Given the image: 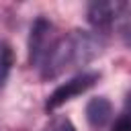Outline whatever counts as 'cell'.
Returning a JSON list of instances; mask_svg holds the SVG:
<instances>
[{
	"instance_id": "cell-1",
	"label": "cell",
	"mask_w": 131,
	"mask_h": 131,
	"mask_svg": "<svg viewBox=\"0 0 131 131\" xmlns=\"http://www.w3.org/2000/svg\"><path fill=\"white\" fill-rule=\"evenodd\" d=\"M100 53V41L86 31H72L57 39L43 61V78H55L70 68L88 63Z\"/></svg>"
},
{
	"instance_id": "cell-2",
	"label": "cell",
	"mask_w": 131,
	"mask_h": 131,
	"mask_svg": "<svg viewBox=\"0 0 131 131\" xmlns=\"http://www.w3.org/2000/svg\"><path fill=\"white\" fill-rule=\"evenodd\" d=\"M98 78H100V76H98L96 72H84V74H80V76H76V78L63 82V84L57 86V88L51 92V96L47 98L45 111H55L57 106H61V104L68 102L70 98H74V96L86 92L90 86H94V84L98 82Z\"/></svg>"
},
{
	"instance_id": "cell-3",
	"label": "cell",
	"mask_w": 131,
	"mask_h": 131,
	"mask_svg": "<svg viewBox=\"0 0 131 131\" xmlns=\"http://www.w3.org/2000/svg\"><path fill=\"white\" fill-rule=\"evenodd\" d=\"M51 35H53V25L45 20L43 16H39L31 27V37H29V63L31 66H39L45 61L49 49L53 47Z\"/></svg>"
},
{
	"instance_id": "cell-4",
	"label": "cell",
	"mask_w": 131,
	"mask_h": 131,
	"mask_svg": "<svg viewBox=\"0 0 131 131\" xmlns=\"http://www.w3.org/2000/svg\"><path fill=\"white\" fill-rule=\"evenodd\" d=\"M127 4L123 2H92L88 8V20L96 29H108Z\"/></svg>"
},
{
	"instance_id": "cell-5",
	"label": "cell",
	"mask_w": 131,
	"mask_h": 131,
	"mask_svg": "<svg viewBox=\"0 0 131 131\" xmlns=\"http://www.w3.org/2000/svg\"><path fill=\"white\" fill-rule=\"evenodd\" d=\"M113 115V106L104 96H96L86 104V119L92 127H102L108 123Z\"/></svg>"
},
{
	"instance_id": "cell-6",
	"label": "cell",
	"mask_w": 131,
	"mask_h": 131,
	"mask_svg": "<svg viewBox=\"0 0 131 131\" xmlns=\"http://www.w3.org/2000/svg\"><path fill=\"white\" fill-rule=\"evenodd\" d=\"M14 63V53H12V47L6 43V41H0V88L4 86L8 74H10V68Z\"/></svg>"
},
{
	"instance_id": "cell-7",
	"label": "cell",
	"mask_w": 131,
	"mask_h": 131,
	"mask_svg": "<svg viewBox=\"0 0 131 131\" xmlns=\"http://www.w3.org/2000/svg\"><path fill=\"white\" fill-rule=\"evenodd\" d=\"M117 20H121V35H123V39L131 45V8L125 6Z\"/></svg>"
},
{
	"instance_id": "cell-8",
	"label": "cell",
	"mask_w": 131,
	"mask_h": 131,
	"mask_svg": "<svg viewBox=\"0 0 131 131\" xmlns=\"http://www.w3.org/2000/svg\"><path fill=\"white\" fill-rule=\"evenodd\" d=\"M113 131H131V113L119 117L117 123H115V127H113Z\"/></svg>"
},
{
	"instance_id": "cell-9",
	"label": "cell",
	"mask_w": 131,
	"mask_h": 131,
	"mask_svg": "<svg viewBox=\"0 0 131 131\" xmlns=\"http://www.w3.org/2000/svg\"><path fill=\"white\" fill-rule=\"evenodd\" d=\"M45 131H74V127H72L70 121H66V119H57V121H53Z\"/></svg>"
},
{
	"instance_id": "cell-10",
	"label": "cell",
	"mask_w": 131,
	"mask_h": 131,
	"mask_svg": "<svg viewBox=\"0 0 131 131\" xmlns=\"http://www.w3.org/2000/svg\"><path fill=\"white\" fill-rule=\"evenodd\" d=\"M125 102H127V108H129V111H131V92H129V94H127V100H125Z\"/></svg>"
}]
</instances>
